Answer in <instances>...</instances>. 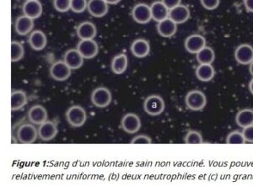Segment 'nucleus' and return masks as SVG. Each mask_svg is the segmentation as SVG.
<instances>
[{
	"label": "nucleus",
	"instance_id": "nucleus-1",
	"mask_svg": "<svg viewBox=\"0 0 253 186\" xmlns=\"http://www.w3.org/2000/svg\"><path fill=\"white\" fill-rule=\"evenodd\" d=\"M68 123L75 128L84 126L87 120V112L82 106H70L65 114Z\"/></svg>",
	"mask_w": 253,
	"mask_h": 186
},
{
	"label": "nucleus",
	"instance_id": "nucleus-2",
	"mask_svg": "<svg viewBox=\"0 0 253 186\" xmlns=\"http://www.w3.org/2000/svg\"><path fill=\"white\" fill-rule=\"evenodd\" d=\"M144 110L150 116H158L164 112V100L161 95H150L144 100Z\"/></svg>",
	"mask_w": 253,
	"mask_h": 186
},
{
	"label": "nucleus",
	"instance_id": "nucleus-3",
	"mask_svg": "<svg viewBox=\"0 0 253 186\" xmlns=\"http://www.w3.org/2000/svg\"><path fill=\"white\" fill-rule=\"evenodd\" d=\"M185 103L187 108L194 112L201 111L207 104L206 95L200 90H192L188 92L185 98Z\"/></svg>",
	"mask_w": 253,
	"mask_h": 186
},
{
	"label": "nucleus",
	"instance_id": "nucleus-4",
	"mask_svg": "<svg viewBox=\"0 0 253 186\" xmlns=\"http://www.w3.org/2000/svg\"><path fill=\"white\" fill-rule=\"evenodd\" d=\"M112 95L110 89L106 87H98L91 94L93 105L98 108H105L112 103Z\"/></svg>",
	"mask_w": 253,
	"mask_h": 186
},
{
	"label": "nucleus",
	"instance_id": "nucleus-5",
	"mask_svg": "<svg viewBox=\"0 0 253 186\" xmlns=\"http://www.w3.org/2000/svg\"><path fill=\"white\" fill-rule=\"evenodd\" d=\"M38 137V130L32 123L24 124L17 131L18 141L23 144H32L35 143Z\"/></svg>",
	"mask_w": 253,
	"mask_h": 186
},
{
	"label": "nucleus",
	"instance_id": "nucleus-6",
	"mask_svg": "<svg viewBox=\"0 0 253 186\" xmlns=\"http://www.w3.org/2000/svg\"><path fill=\"white\" fill-rule=\"evenodd\" d=\"M71 70L64 61H57L50 69V75L54 80L63 82L70 77Z\"/></svg>",
	"mask_w": 253,
	"mask_h": 186
},
{
	"label": "nucleus",
	"instance_id": "nucleus-7",
	"mask_svg": "<svg viewBox=\"0 0 253 186\" xmlns=\"http://www.w3.org/2000/svg\"><path fill=\"white\" fill-rule=\"evenodd\" d=\"M141 120L138 114L127 113L121 120V127L128 134H135L141 128Z\"/></svg>",
	"mask_w": 253,
	"mask_h": 186
},
{
	"label": "nucleus",
	"instance_id": "nucleus-8",
	"mask_svg": "<svg viewBox=\"0 0 253 186\" xmlns=\"http://www.w3.org/2000/svg\"><path fill=\"white\" fill-rule=\"evenodd\" d=\"M132 16L133 20L138 24L149 23L152 20L150 6L146 3H138L136 4L132 10Z\"/></svg>",
	"mask_w": 253,
	"mask_h": 186
},
{
	"label": "nucleus",
	"instance_id": "nucleus-9",
	"mask_svg": "<svg viewBox=\"0 0 253 186\" xmlns=\"http://www.w3.org/2000/svg\"><path fill=\"white\" fill-rule=\"evenodd\" d=\"M76 49L84 59H92L96 57L99 52V46L96 41L93 40H81Z\"/></svg>",
	"mask_w": 253,
	"mask_h": 186
},
{
	"label": "nucleus",
	"instance_id": "nucleus-10",
	"mask_svg": "<svg viewBox=\"0 0 253 186\" xmlns=\"http://www.w3.org/2000/svg\"><path fill=\"white\" fill-rule=\"evenodd\" d=\"M28 120L33 125L40 126L48 120V113L46 108L41 105H35L28 111Z\"/></svg>",
	"mask_w": 253,
	"mask_h": 186
},
{
	"label": "nucleus",
	"instance_id": "nucleus-11",
	"mask_svg": "<svg viewBox=\"0 0 253 186\" xmlns=\"http://www.w3.org/2000/svg\"><path fill=\"white\" fill-rule=\"evenodd\" d=\"M38 137L41 140L51 141L58 135V129L57 124L52 120H46L38 127Z\"/></svg>",
	"mask_w": 253,
	"mask_h": 186
},
{
	"label": "nucleus",
	"instance_id": "nucleus-12",
	"mask_svg": "<svg viewBox=\"0 0 253 186\" xmlns=\"http://www.w3.org/2000/svg\"><path fill=\"white\" fill-rule=\"evenodd\" d=\"M205 46L206 40L201 35H191L185 40V49L191 54H197Z\"/></svg>",
	"mask_w": 253,
	"mask_h": 186
},
{
	"label": "nucleus",
	"instance_id": "nucleus-13",
	"mask_svg": "<svg viewBox=\"0 0 253 186\" xmlns=\"http://www.w3.org/2000/svg\"><path fill=\"white\" fill-rule=\"evenodd\" d=\"M235 58L236 62L242 64L248 65L253 61V47L248 44H242L236 49Z\"/></svg>",
	"mask_w": 253,
	"mask_h": 186
},
{
	"label": "nucleus",
	"instance_id": "nucleus-14",
	"mask_svg": "<svg viewBox=\"0 0 253 186\" xmlns=\"http://www.w3.org/2000/svg\"><path fill=\"white\" fill-rule=\"evenodd\" d=\"M76 34L81 40H93L97 34V29L92 22L84 21L79 25Z\"/></svg>",
	"mask_w": 253,
	"mask_h": 186
},
{
	"label": "nucleus",
	"instance_id": "nucleus-15",
	"mask_svg": "<svg viewBox=\"0 0 253 186\" xmlns=\"http://www.w3.org/2000/svg\"><path fill=\"white\" fill-rule=\"evenodd\" d=\"M87 9L93 17L102 18L107 15L109 7L105 0H89Z\"/></svg>",
	"mask_w": 253,
	"mask_h": 186
},
{
	"label": "nucleus",
	"instance_id": "nucleus-16",
	"mask_svg": "<svg viewBox=\"0 0 253 186\" xmlns=\"http://www.w3.org/2000/svg\"><path fill=\"white\" fill-rule=\"evenodd\" d=\"M30 46L35 51H42L46 48L47 45V38L43 32L37 30L30 34L28 38Z\"/></svg>",
	"mask_w": 253,
	"mask_h": 186
},
{
	"label": "nucleus",
	"instance_id": "nucleus-17",
	"mask_svg": "<svg viewBox=\"0 0 253 186\" xmlns=\"http://www.w3.org/2000/svg\"><path fill=\"white\" fill-rule=\"evenodd\" d=\"M22 10L24 15L36 20L42 14V5L39 0H27L23 4Z\"/></svg>",
	"mask_w": 253,
	"mask_h": 186
},
{
	"label": "nucleus",
	"instance_id": "nucleus-18",
	"mask_svg": "<svg viewBox=\"0 0 253 186\" xmlns=\"http://www.w3.org/2000/svg\"><path fill=\"white\" fill-rule=\"evenodd\" d=\"M84 58L77 49L68 50L63 56V61L72 69H79L83 65Z\"/></svg>",
	"mask_w": 253,
	"mask_h": 186
},
{
	"label": "nucleus",
	"instance_id": "nucleus-19",
	"mask_svg": "<svg viewBox=\"0 0 253 186\" xmlns=\"http://www.w3.org/2000/svg\"><path fill=\"white\" fill-rule=\"evenodd\" d=\"M169 18L175 24H183L187 22L190 18V10L186 5L176 6L174 9L169 10Z\"/></svg>",
	"mask_w": 253,
	"mask_h": 186
},
{
	"label": "nucleus",
	"instance_id": "nucleus-20",
	"mask_svg": "<svg viewBox=\"0 0 253 186\" xmlns=\"http://www.w3.org/2000/svg\"><path fill=\"white\" fill-rule=\"evenodd\" d=\"M157 32L162 37L170 38L177 32V24L168 17L166 20L158 22Z\"/></svg>",
	"mask_w": 253,
	"mask_h": 186
},
{
	"label": "nucleus",
	"instance_id": "nucleus-21",
	"mask_svg": "<svg viewBox=\"0 0 253 186\" xmlns=\"http://www.w3.org/2000/svg\"><path fill=\"white\" fill-rule=\"evenodd\" d=\"M131 52L134 57L144 58L150 54V43L145 39H137L132 43Z\"/></svg>",
	"mask_w": 253,
	"mask_h": 186
},
{
	"label": "nucleus",
	"instance_id": "nucleus-22",
	"mask_svg": "<svg viewBox=\"0 0 253 186\" xmlns=\"http://www.w3.org/2000/svg\"><path fill=\"white\" fill-rule=\"evenodd\" d=\"M34 27V20L27 17L26 15H22L17 18L15 21V32L20 36H26V35L32 33V31Z\"/></svg>",
	"mask_w": 253,
	"mask_h": 186
},
{
	"label": "nucleus",
	"instance_id": "nucleus-23",
	"mask_svg": "<svg viewBox=\"0 0 253 186\" xmlns=\"http://www.w3.org/2000/svg\"><path fill=\"white\" fill-rule=\"evenodd\" d=\"M152 20L156 22H161L169 17V9L165 6L164 3L160 1H156L150 5Z\"/></svg>",
	"mask_w": 253,
	"mask_h": 186
},
{
	"label": "nucleus",
	"instance_id": "nucleus-24",
	"mask_svg": "<svg viewBox=\"0 0 253 186\" xmlns=\"http://www.w3.org/2000/svg\"><path fill=\"white\" fill-rule=\"evenodd\" d=\"M196 76L201 82H210L215 76V70L212 64H200L196 69Z\"/></svg>",
	"mask_w": 253,
	"mask_h": 186
},
{
	"label": "nucleus",
	"instance_id": "nucleus-25",
	"mask_svg": "<svg viewBox=\"0 0 253 186\" xmlns=\"http://www.w3.org/2000/svg\"><path fill=\"white\" fill-rule=\"evenodd\" d=\"M127 65H128L127 57L124 53H121L112 58V63H111V69L115 74H122L126 71Z\"/></svg>",
	"mask_w": 253,
	"mask_h": 186
},
{
	"label": "nucleus",
	"instance_id": "nucleus-26",
	"mask_svg": "<svg viewBox=\"0 0 253 186\" xmlns=\"http://www.w3.org/2000/svg\"><path fill=\"white\" fill-rule=\"evenodd\" d=\"M237 126L245 128L253 125V110L250 108H245L240 111L236 116Z\"/></svg>",
	"mask_w": 253,
	"mask_h": 186
},
{
	"label": "nucleus",
	"instance_id": "nucleus-27",
	"mask_svg": "<svg viewBox=\"0 0 253 186\" xmlns=\"http://www.w3.org/2000/svg\"><path fill=\"white\" fill-rule=\"evenodd\" d=\"M27 104V96L23 90H15L11 94V110L18 111Z\"/></svg>",
	"mask_w": 253,
	"mask_h": 186
},
{
	"label": "nucleus",
	"instance_id": "nucleus-28",
	"mask_svg": "<svg viewBox=\"0 0 253 186\" xmlns=\"http://www.w3.org/2000/svg\"><path fill=\"white\" fill-rule=\"evenodd\" d=\"M196 57L200 64H212L215 59V52L213 48L205 46L196 54Z\"/></svg>",
	"mask_w": 253,
	"mask_h": 186
},
{
	"label": "nucleus",
	"instance_id": "nucleus-29",
	"mask_svg": "<svg viewBox=\"0 0 253 186\" xmlns=\"http://www.w3.org/2000/svg\"><path fill=\"white\" fill-rule=\"evenodd\" d=\"M25 56V49L21 43L13 40L11 42V61L13 63L19 62Z\"/></svg>",
	"mask_w": 253,
	"mask_h": 186
},
{
	"label": "nucleus",
	"instance_id": "nucleus-30",
	"mask_svg": "<svg viewBox=\"0 0 253 186\" xmlns=\"http://www.w3.org/2000/svg\"><path fill=\"white\" fill-rule=\"evenodd\" d=\"M184 142L187 144H202L204 143V139L200 132L192 130L187 132L184 138Z\"/></svg>",
	"mask_w": 253,
	"mask_h": 186
},
{
	"label": "nucleus",
	"instance_id": "nucleus-31",
	"mask_svg": "<svg viewBox=\"0 0 253 186\" xmlns=\"http://www.w3.org/2000/svg\"><path fill=\"white\" fill-rule=\"evenodd\" d=\"M226 143L228 144H244L246 143L244 136L242 132L234 131L229 133L226 138Z\"/></svg>",
	"mask_w": 253,
	"mask_h": 186
},
{
	"label": "nucleus",
	"instance_id": "nucleus-32",
	"mask_svg": "<svg viewBox=\"0 0 253 186\" xmlns=\"http://www.w3.org/2000/svg\"><path fill=\"white\" fill-rule=\"evenodd\" d=\"M88 7V2L86 0H71V8L70 9L74 13L81 14L83 13Z\"/></svg>",
	"mask_w": 253,
	"mask_h": 186
},
{
	"label": "nucleus",
	"instance_id": "nucleus-33",
	"mask_svg": "<svg viewBox=\"0 0 253 186\" xmlns=\"http://www.w3.org/2000/svg\"><path fill=\"white\" fill-rule=\"evenodd\" d=\"M54 9L60 13H65L70 10L71 0H53Z\"/></svg>",
	"mask_w": 253,
	"mask_h": 186
},
{
	"label": "nucleus",
	"instance_id": "nucleus-34",
	"mask_svg": "<svg viewBox=\"0 0 253 186\" xmlns=\"http://www.w3.org/2000/svg\"><path fill=\"white\" fill-rule=\"evenodd\" d=\"M202 6L207 10H214L220 4V0H200Z\"/></svg>",
	"mask_w": 253,
	"mask_h": 186
},
{
	"label": "nucleus",
	"instance_id": "nucleus-35",
	"mask_svg": "<svg viewBox=\"0 0 253 186\" xmlns=\"http://www.w3.org/2000/svg\"><path fill=\"white\" fill-rule=\"evenodd\" d=\"M130 143L131 144H150L152 143V139L147 135H138L132 138Z\"/></svg>",
	"mask_w": 253,
	"mask_h": 186
},
{
	"label": "nucleus",
	"instance_id": "nucleus-36",
	"mask_svg": "<svg viewBox=\"0 0 253 186\" xmlns=\"http://www.w3.org/2000/svg\"><path fill=\"white\" fill-rule=\"evenodd\" d=\"M242 134L244 136L246 143L248 142V143H253V125L243 128Z\"/></svg>",
	"mask_w": 253,
	"mask_h": 186
},
{
	"label": "nucleus",
	"instance_id": "nucleus-37",
	"mask_svg": "<svg viewBox=\"0 0 253 186\" xmlns=\"http://www.w3.org/2000/svg\"><path fill=\"white\" fill-rule=\"evenodd\" d=\"M161 2L164 3L167 9L170 10V9H174L176 6L180 5L181 0H161Z\"/></svg>",
	"mask_w": 253,
	"mask_h": 186
},
{
	"label": "nucleus",
	"instance_id": "nucleus-38",
	"mask_svg": "<svg viewBox=\"0 0 253 186\" xmlns=\"http://www.w3.org/2000/svg\"><path fill=\"white\" fill-rule=\"evenodd\" d=\"M244 6L248 12L253 13V0H244Z\"/></svg>",
	"mask_w": 253,
	"mask_h": 186
},
{
	"label": "nucleus",
	"instance_id": "nucleus-39",
	"mask_svg": "<svg viewBox=\"0 0 253 186\" xmlns=\"http://www.w3.org/2000/svg\"><path fill=\"white\" fill-rule=\"evenodd\" d=\"M108 4H112V5H115L118 4V3H120L122 0H105Z\"/></svg>",
	"mask_w": 253,
	"mask_h": 186
},
{
	"label": "nucleus",
	"instance_id": "nucleus-40",
	"mask_svg": "<svg viewBox=\"0 0 253 186\" xmlns=\"http://www.w3.org/2000/svg\"><path fill=\"white\" fill-rule=\"evenodd\" d=\"M249 90H250L251 94L253 95V78L249 83Z\"/></svg>",
	"mask_w": 253,
	"mask_h": 186
},
{
	"label": "nucleus",
	"instance_id": "nucleus-41",
	"mask_svg": "<svg viewBox=\"0 0 253 186\" xmlns=\"http://www.w3.org/2000/svg\"><path fill=\"white\" fill-rule=\"evenodd\" d=\"M249 71H250V74L253 77V61L252 63H250V66H249Z\"/></svg>",
	"mask_w": 253,
	"mask_h": 186
},
{
	"label": "nucleus",
	"instance_id": "nucleus-42",
	"mask_svg": "<svg viewBox=\"0 0 253 186\" xmlns=\"http://www.w3.org/2000/svg\"><path fill=\"white\" fill-rule=\"evenodd\" d=\"M26 1H27V0H26Z\"/></svg>",
	"mask_w": 253,
	"mask_h": 186
}]
</instances>
